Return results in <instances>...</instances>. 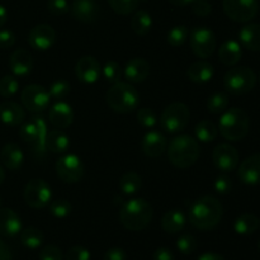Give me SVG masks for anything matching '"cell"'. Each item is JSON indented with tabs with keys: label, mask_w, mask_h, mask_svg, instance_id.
I'll list each match as a JSON object with an SVG mask.
<instances>
[{
	"label": "cell",
	"mask_w": 260,
	"mask_h": 260,
	"mask_svg": "<svg viewBox=\"0 0 260 260\" xmlns=\"http://www.w3.org/2000/svg\"><path fill=\"white\" fill-rule=\"evenodd\" d=\"M223 207L213 196L198 198L189 208V221L198 230H211L220 223Z\"/></svg>",
	"instance_id": "1"
},
{
	"label": "cell",
	"mask_w": 260,
	"mask_h": 260,
	"mask_svg": "<svg viewBox=\"0 0 260 260\" xmlns=\"http://www.w3.org/2000/svg\"><path fill=\"white\" fill-rule=\"evenodd\" d=\"M154 216L151 205L144 198H132L123 203L119 211L121 223L131 231H140L150 225Z\"/></svg>",
	"instance_id": "2"
},
{
	"label": "cell",
	"mask_w": 260,
	"mask_h": 260,
	"mask_svg": "<svg viewBox=\"0 0 260 260\" xmlns=\"http://www.w3.org/2000/svg\"><path fill=\"white\" fill-rule=\"evenodd\" d=\"M200 155V144L189 135H179L174 137L168 149L169 161L179 169H187L194 165Z\"/></svg>",
	"instance_id": "3"
},
{
	"label": "cell",
	"mask_w": 260,
	"mask_h": 260,
	"mask_svg": "<svg viewBox=\"0 0 260 260\" xmlns=\"http://www.w3.org/2000/svg\"><path fill=\"white\" fill-rule=\"evenodd\" d=\"M107 103L117 113H129L137 109L140 94L129 83H114L107 91Z\"/></svg>",
	"instance_id": "4"
},
{
	"label": "cell",
	"mask_w": 260,
	"mask_h": 260,
	"mask_svg": "<svg viewBox=\"0 0 260 260\" xmlns=\"http://www.w3.org/2000/svg\"><path fill=\"white\" fill-rule=\"evenodd\" d=\"M249 126L250 121L248 113L244 109L235 107L223 112L218 123V129L229 141H240L248 135Z\"/></svg>",
	"instance_id": "5"
},
{
	"label": "cell",
	"mask_w": 260,
	"mask_h": 260,
	"mask_svg": "<svg viewBox=\"0 0 260 260\" xmlns=\"http://www.w3.org/2000/svg\"><path fill=\"white\" fill-rule=\"evenodd\" d=\"M256 84V75L250 68L239 66L233 68L225 74L223 85L229 93L234 95H243L250 93Z\"/></svg>",
	"instance_id": "6"
},
{
	"label": "cell",
	"mask_w": 260,
	"mask_h": 260,
	"mask_svg": "<svg viewBox=\"0 0 260 260\" xmlns=\"http://www.w3.org/2000/svg\"><path fill=\"white\" fill-rule=\"evenodd\" d=\"M47 124L43 117L35 116L32 121L23 124L19 129V135L23 141L32 145L33 151L38 157L43 156L46 152V139H47Z\"/></svg>",
	"instance_id": "7"
},
{
	"label": "cell",
	"mask_w": 260,
	"mask_h": 260,
	"mask_svg": "<svg viewBox=\"0 0 260 260\" xmlns=\"http://www.w3.org/2000/svg\"><path fill=\"white\" fill-rule=\"evenodd\" d=\"M189 119V107L182 102H174L165 107L160 117V123L165 131L175 134V132L183 131L187 127Z\"/></svg>",
	"instance_id": "8"
},
{
	"label": "cell",
	"mask_w": 260,
	"mask_h": 260,
	"mask_svg": "<svg viewBox=\"0 0 260 260\" xmlns=\"http://www.w3.org/2000/svg\"><path fill=\"white\" fill-rule=\"evenodd\" d=\"M223 12L236 23H248L259 10L258 0H223Z\"/></svg>",
	"instance_id": "9"
},
{
	"label": "cell",
	"mask_w": 260,
	"mask_h": 260,
	"mask_svg": "<svg viewBox=\"0 0 260 260\" xmlns=\"http://www.w3.org/2000/svg\"><path fill=\"white\" fill-rule=\"evenodd\" d=\"M215 33L206 27H196L190 32V48L200 58H208L216 50Z\"/></svg>",
	"instance_id": "10"
},
{
	"label": "cell",
	"mask_w": 260,
	"mask_h": 260,
	"mask_svg": "<svg viewBox=\"0 0 260 260\" xmlns=\"http://www.w3.org/2000/svg\"><path fill=\"white\" fill-rule=\"evenodd\" d=\"M56 173L63 183L74 184L80 182L84 175V164L80 157L68 154L56 161Z\"/></svg>",
	"instance_id": "11"
},
{
	"label": "cell",
	"mask_w": 260,
	"mask_h": 260,
	"mask_svg": "<svg viewBox=\"0 0 260 260\" xmlns=\"http://www.w3.org/2000/svg\"><path fill=\"white\" fill-rule=\"evenodd\" d=\"M51 95L46 88L37 84L27 85L22 91V103L25 109L33 113H40L48 108Z\"/></svg>",
	"instance_id": "12"
},
{
	"label": "cell",
	"mask_w": 260,
	"mask_h": 260,
	"mask_svg": "<svg viewBox=\"0 0 260 260\" xmlns=\"http://www.w3.org/2000/svg\"><path fill=\"white\" fill-rule=\"evenodd\" d=\"M24 201L32 208H45L51 202V188L43 179H32L27 183L23 193Z\"/></svg>",
	"instance_id": "13"
},
{
	"label": "cell",
	"mask_w": 260,
	"mask_h": 260,
	"mask_svg": "<svg viewBox=\"0 0 260 260\" xmlns=\"http://www.w3.org/2000/svg\"><path fill=\"white\" fill-rule=\"evenodd\" d=\"M213 164L223 173L233 172L239 164V154L234 146L229 144H220L213 149Z\"/></svg>",
	"instance_id": "14"
},
{
	"label": "cell",
	"mask_w": 260,
	"mask_h": 260,
	"mask_svg": "<svg viewBox=\"0 0 260 260\" xmlns=\"http://www.w3.org/2000/svg\"><path fill=\"white\" fill-rule=\"evenodd\" d=\"M56 41V32L51 25L38 24L30 29L28 35V42L32 48L38 51H46L53 46Z\"/></svg>",
	"instance_id": "15"
},
{
	"label": "cell",
	"mask_w": 260,
	"mask_h": 260,
	"mask_svg": "<svg viewBox=\"0 0 260 260\" xmlns=\"http://www.w3.org/2000/svg\"><path fill=\"white\" fill-rule=\"evenodd\" d=\"M101 65L99 61L93 56H84L79 58L75 65V75L81 83L94 84L101 76Z\"/></svg>",
	"instance_id": "16"
},
{
	"label": "cell",
	"mask_w": 260,
	"mask_h": 260,
	"mask_svg": "<svg viewBox=\"0 0 260 260\" xmlns=\"http://www.w3.org/2000/svg\"><path fill=\"white\" fill-rule=\"evenodd\" d=\"M238 177L246 185L260 184V152L246 157L238 169Z\"/></svg>",
	"instance_id": "17"
},
{
	"label": "cell",
	"mask_w": 260,
	"mask_h": 260,
	"mask_svg": "<svg viewBox=\"0 0 260 260\" xmlns=\"http://www.w3.org/2000/svg\"><path fill=\"white\" fill-rule=\"evenodd\" d=\"M70 10L73 17L83 23L95 22L101 13V8L95 0H75Z\"/></svg>",
	"instance_id": "18"
},
{
	"label": "cell",
	"mask_w": 260,
	"mask_h": 260,
	"mask_svg": "<svg viewBox=\"0 0 260 260\" xmlns=\"http://www.w3.org/2000/svg\"><path fill=\"white\" fill-rule=\"evenodd\" d=\"M48 119L50 123L57 129H65L73 123L74 112L70 104L65 103L62 101H58L57 103L51 107L48 112Z\"/></svg>",
	"instance_id": "19"
},
{
	"label": "cell",
	"mask_w": 260,
	"mask_h": 260,
	"mask_svg": "<svg viewBox=\"0 0 260 260\" xmlns=\"http://www.w3.org/2000/svg\"><path fill=\"white\" fill-rule=\"evenodd\" d=\"M25 112L20 104L13 101H5L0 104V121L7 126H19L24 122Z\"/></svg>",
	"instance_id": "20"
},
{
	"label": "cell",
	"mask_w": 260,
	"mask_h": 260,
	"mask_svg": "<svg viewBox=\"0 0 260 260\" xmlns=\"http://www.w3.org/2000/svg\"><path fill=\"white\" fill-rule=\"evenodd\" d=\"M142 151L149 157H159L167 150V139L159 131H149L142 139Z\"/></svg>",
	"instance_id": "21"
},
{
	"label": "cell",
	"mask_w": 260,
	"mask_h": 260,
	"mask_svg": "<svg viewBox=\"0 0 260 260\" xmlns=\"http://www.w3.org/2000/svg\"><path fill=\"white\" fill-rule=\"evenodd\" d=\"M9 68L14 75H28L33 69V58L29 51L23 48L15 50L9 58Z\"/></svg>",
	"instance_id": "22"
},
{
	"label": "cell",
	"mask_w": 260,
	"mask_h": 260,
	"mask_svg": "<svg viewBox=\"0 0 260 260\" xmlns=\"http://www.w3.org/2000/svg\"><path fill=\"white\" fill-rule=\"evenodd\" d=\"M22 230L20 217L12 208H0V235L13 238Z\"/></svg>",
	"instance_id": "23"
},
{
	"label": "cell",
	"mask_w": 260,
	"mask_h": 260,
	"mask_svg": "<svg viewBox=\"0 0 260 260\" xmlns=\"http://www.w3.org/2000/svg\"><path fill=\"white\" fill-rule=\"evenodd\" d=\"M150 75V65L144 58H132L127 62L124 68V76L129 83L140 84L147 79Z\"/></svg>",
	"instance_id": "24"
},
{
	"label": "cell",
	"mask_w": 260,
	"mask_h": 260,
	"mask_svg": "<svg viewBox=\"0 0 260 260\" xmlns=\"http://www.w3.org/2000/svg\"><path fill=\"white\" fill-rule=\"evenodd\" d=\"M0 161L7 169L18 170L24 161V155L17 144H7L0 151Z\"/></svg>",
	"instance_id": "25"
},
{
	"label": "cell",
	"mask_w": 260,
	"mask_h": 260,
	"mask_svg": "<svg viewBox=\"0 0 260 260\" xmlns=\"http://www.w3.org/2000/svg\"><path fill=\"white\" fill-rule=\"evenodd\" d=\"M241 56H243V50H241V46L238 41H226L218 50L220 62L226 66L236 65L241 60Z\"/></svg>",
	"instance_id": "26"
},
{
	"label": "cell",
	"mask_w": 260,
	"mask_h": 260,
	"mask_svg": "<svg viewBox=\"0 0 260 260\" xmlns=\"http://www.w3.org/2000/svg\"><path fill=\"white\" fill-rule=\"evenodd\" d=\"M241 45L250 51H260V24L250 23L241 28L239 32Z\"/></svg>",
	"instance_id": "27"
},
{
	"label": "cell",
	"mask_w": 260,
	"mask_h": 260,
	"mask_svg": "<svg viewBox=\"0 0 260 260\" xmlns=\"http://www.w3.org/2000/svg\"><path fill=\"white\" fill-rule=\"evenodd\" d=\"M70 147V139L61 129H52L47 134L46 139V149L53 154H63Z\"/></svg>",
	"instance_id": "28"
},
{
	"label": "cell",
	"mask_w": 260,
	"mask_h": 260,
	"mask_svg": "<svg viewBox=\"0 0 260 260\" xmlns=\"http://www.w3.org/2000/svg\"><path fill=\"white\" fill-rule=\"evenodd\" d=\"M213 74H215L213 66L208 63L207 61H197L193 65H190L187 71V75L190 79V81L197 84L208 83L212 79Z\"/></svg>",
	"instance_id": "29"
},
{
	"label": "cell",
	"mask_w": 260,
	"mask_h": 260,
	"mask_svg": "<svg viewBox=\"0 0 260 260\" xmlns=\"http://www.w3.org/2000/svg\"><path fill=\"white\" fill-rule=\"evenodd\" d=\"M185 222V216L184 213L180 210H170L162 216L161 226L164 231L169 234H177L184 229Z\"/></svg>",
	"instance_id": "30"
},
{
	"label": "cell",
	"mask_w": 260,
	"mask_h": 260,
	"mask_svg": "<svg viewBox=\"0 0 260 260\" xmlns=\"http://www.w3.org/2000/svg\"><path fill=\"white\" fill-rule=\"evenodd\" d=\"M260 228L258 216L253 213H243L234 222V230L239 235H251Z\"/></svg>",
	"instance_id": "31"
},
{
	"label": "cell",
	"mask_w": 260,
	"mask_h": 260,
	"mask_svg": "<svg viewBox=\"0 0 260 260\" xmlns=\"http://www.w3.org/2000/svg\"><path fill=\"white\" fill-rule=\"evenodd\" d=\"M152 27V18L146 10H139L131 19V28L136 35L145 36L150 32Z\"/></svg>",
	"instance_id": "32"
},
{
	"label": "cell",
	"mask_w": 260,
	"mask_h": 260,
	"mask_svg": "<svg viewBox=\"0 0 260 260\" xmlns=\"http://www.w3.org/2000/svg\"><path fill=\"white\" fill-rule=\"evenodd\" d=\"M141 177L135 172H127L119 180V188L127 196H132L141 189Z\"/></svg>",
	"instance_id": "33"
},
{
	"label": "cell",
	"mask_w": 260,
	"mask_h": 260,
	"mask_svg": "<svg viewBox=\"0 0 260 260\" xmlns=\"http://www.w3.org/2000/svg\"><path fill=\"white\" fill-rule=\"evenodd\" d=\"M196 136H197V140L201 142H212L213 140L217 137L218 129L217 127L215 126V123L211 121H201L198 122L197 126L194 128Z\"/></svg>",
	"instance_id": "34"
},
{
	"label": "cell",
	"mask_w": 260,
	"mask_h": 260,
	"mask_svg": "<svg viewBox=\"0 0 260 260\" xmlns=\"http://www.w3.org/2000/svg\"><path fill=\"white\" fill-rule=\"evenodd\" d=\"M20 241L28 249H37L43 243V233L37 228H27L20 233Z\"/></svg>",
	"instance_id": "35"
},
{
	"label": "cell",
	"mask_w": 260,
	"mask_h": 260,
	"mask_svg": "<svg viewBox=\"0 0 260 260\" xmlns=\"http://www.w3.org/2000/svg\"><path fill=\"white\" fill-rule=\"evenodd\" d=\"M229 107V95L226 93H216L211 95L207 101V108L211 113L220 114L228 109Z\"/></svg>",
	"instance_id": "36"
},
{
	"label": "cell",
	"mask_w": 260,
	"mask_h": 260,
	"mask_svg": "<svg viewBox=\"0 0 260 260\" xmlns=\"http://www.w3.org/2000/svg\"><path fill=\"white\" fill-rule=\"evenodd\" d=\"M189 30L185 25H175L168 32V43L173 47H179L187 41Z\"/></svg>",
	"instance_id": "37"
},
{
	"label": "cell",
	"mask_w": 260,
	"mask_h": 260,
	"mask_svg": "<svg viewBox=\"0 0 260 260\" xmlns=\"http://www.w3.org/2000/svg\"><path fill=\"white\" fill-rule=\"evenodd\" d=\"M109 7L121 15H128L139 7L140 0H108Z\"/></svg>",
	"instance_id": "38"
},
{
	"label": "cell",
	"mask_w": 260,
	"mask_h": 260,
	"mask_svg": "<svg viewBox=\"0 0 260 260\" xmlns=\"http://www.w3.org/2000/svg\"><path fill=\"white\" fill-rule=\"evenodd\" d=\"M19 89V83L13 75H5L0 79V95L4 98H10Z\"/></svg>",
	"instance_id": "39"
},
{
	"label": "cell",
	"mask_w": 260,
	"mask_h": 260,
	"mask_svg": "<svg viewBox=\"0 0 260 260\" xmlns=\"http://www.w3.org/2000/svg\"><path fill=\"white\" fill-rule=\"evenodd\" d=\"M177 248L184 255H189L196 251L197 248V241H196L194 236L190 234H183L178 238L177 240Z\"/></svg>",
	"instance_id": "40"
},
{
	"label": "cell",
	"mask_w": 260,
	"mask_h": 260,
	"mask_svg": "<svg viewBox=\"0 0 260 260\" xmlns=\"http://www.w3.org/2000/svg\"><path fill=\"white\" fill-rule=\"evenodd\" d=\"M50 93L51 98L56 99V101H62L70 93V84L66 80H56L55 83H52V85L50 86Z\"/></svg>",
	"instance_id": "41"
},
{
	"label": "cell",
	"mask_w": 260,
	"mask_h": 260,
	"mask_svg": "<svg viewBox=\"0 0 260 260\" xmlns=\"http://www.w3.org/2000/svg\"><path fill=\"white\" fill-rule=\"evenodd\" d=\"M50 212L56 218H65L70 215L71 212V205L69 201L66 200H56L52 201L50 205Z\"/></svg>",
	"instance_id": "42"
},
{
	"label": "cell",
	"mask_w": 260,
	"mask_h": 260,
	"mask_svg": "<svg viewBox=\"0 0 260 260\" xmlns=\"http://www.w3.org/2000/svg\"><path fill=\"white\" fill-rule=\"evenodd\" d=\"M103 75L106 78V80L109 81V83H118L122 76L121 66L117 62H114V61H109L103 68Z\"/></svg>",
	"instance_id": "43"
},
{
	"label": "cell",
	"mask_w": 260,
	"mask_h": 260,
	"mask_svg": "<svg viewBox=\"0 0 260 260\" xmlns=\"http://www.w3.org/2000/svg\"><path fill=\"white\" fill-rule=\"evenodd\" d=\"M137 121L145 128H152L156 124L157 118L154 111L150 108H140L137 111Z\"/></svg>",
	"instance_id": "44"
},
{
	"label": "cell",
	"mask_w": 260,
	"mask_h": 260,
	"mask_svg": "<svg viewBox=\"0 0 260 260\" xmlns=\"http://www.w3.org/2000/svg\"><path fill=\"white\" fill-rule=\"evenodd\" d=\"M65 260H90V251L80 245L71 246L66 253Z\"/></svg>",
	"instance_id": "45"
},
{
	"label": "cell",
	"mask_w": 260,
	"mask_h": 260,
	"mask_svg": "<svg viewBox=\"0 0 260 260\" xmlns=\"http://www.w3.org/2000/svg\"><path fill=\"white\" fill-rule=\"evenodd\" d=\"M47 8L53 15H63L70 9L68 0H48Z\"/></svg>",
	"instance_id": "46"
},
{
	"label": "cell",
	"mask_w": 260,
	"mask_h": 260,
	"mask_svg": "<svg viewBox=\"0 0 260 260\" xmlns=\"http://www.w3.org/2000/svg\"><path fill=\"white\" fill-rule=\"evenodd\" d=\"M40 260H63V255L57 246L47 245L41 250Z\"/></svg>",
	"instance_id": "47"
},
{
	"label": "cell",
	"mask_w": 260,
	"mask_h": 260,
	"mask_svg": "<svg viewBox=\"0 0 260 260\" xmlns=\"http://www.w3.org/2000/svg\"><path fill=\"white\" fill-rule=\"evenodd\" d=\"M192 10L198 17H207L212 12V7L207 0H193Z\"/></svg>",
	"instance_id": "48"
},
{
	"label": "cell",
	"mask_w": 260,
	"mask_h": 260,
	"mask_svg": "<svg viewBox=\"0 0 260 260\" xmlns=\"http://www.w3.org/2000/svg\"><path fill=\"white\" fill-rule=\"evenodd\" d=\"M215 189L220 194H228L233 189V182L228 175H220L215 180Z\"/></svg>",
	"instance_id": "49"
},
{
	"label": "cell",
	"mask_w": 260,
	"mask_h": 260,
	"mask_svg": "<svg viewBox=\"0 0 260 260\" xmlns=\"http://www.w3.org/2000/svg\"><path fill=\"white\" fill-rule=\"evenodd\" d=\"M15 43V36L12 30L3 29L0 30V48L7 50Z\"/></svg>",
	"instance_id": "50"
},
{
	"label": "cell",
	"mask_w": 260,
	"mask_h": 260,
	"mask_svg": "<svg viewBox=\"0 0 260 260\" xmlns=\"http://www.w3.org/2000/svg\"><path fill=\"white\" fill-rule=\"evenodd\" d=\"M127 255L123 249L112 248L104 255V260H126Z\"/></svg>",
	"instance_id": "51"
},
{
	"label": "cell",
	"mask_w": 260,
	"mask_h": 260,
	"mask_svg": "<svg viewBox=\"0 0 260 260\" xmlns=\"http://www.w3.org/2000/svg\"><path fill=\"white\" fill-rule=\"evenodd\" d=\"M154 260H174V254L168 248H159L154 253Z\"/></svg>",
	"instance_id": "52"
},
{
	"label": "cell",
	"mask_w": 260,
	"mask_h": 260,
	"mask_svg": "<svg viewBox=\"0 0 260 260\" xmlns=\"http://www.w3.org/2000/svg\"><path fill=\"white\" fill-rule=\"evenodd\" d=\"M0 260H12V251L2 239H0Z\"/></svg>",
	"instance_id": "53"
},
{
	"label": "cell",
	"mask_w": 260,
	"mask_h": 260,
	"mask_svg": "<svg viewBox=\"0 0 260 260\" xmlns=\"http://www.w3.org/2000/svg\"><path fill=\"white\" fill-rule=\"evenodd\" d=\"M197 260H225L223 256H221L220 254L216 253H205L200 256Z\"/></svg>",
	"instance_id": "54"
},
{
	"label": "cell",
	"mask_w": 260,
	"mask_h": 260,
	"mask_svg": "<svg viewBox=\"0 0 260 260\" xmlns=\"http://www.w3.org/2000/svg\"><path fill=\"white\" fill-rule=\"evenodd\" d=\"M7 19H8L7 9H5V8L3 7L2 4H0V28H2L3 25L5 24V22H7Z\"/></svg>",
	"instance_id": "55"
},
{
	"label": "cell",
	"mask_w": 260,
	"mask_h": 260,
	"mask_svg": "<svg viewBox=\"0 0 260 260\" xmlns=\"http://www.w3.org/2000/svg\"><path fill=\"white\" fill-rule=\"evenodd\" d=\"M172 4L177 5V7H185V5L190 4V3L193 2V0H169Z\"/></svg>",
	"instance_id": "56"
},
{
	"label": "cell",
	"mask_w": 260,
	"mask_h": 260,
	"mask_svg": "<svg viewBox=\"0 0 260 260\" xmlns=\"http://www.w3.org/2000/svg\"><path fill=\"white\" fill-rule=\"evenodd\" d=\"M4 179H5V173H4V169H3V167L0 165V184H3Z\"/></svg>",
	"instance_id": "57"
},
{
	"label": "cell",
	"mask_w": 260,
	"mask_h": 260,
	"mask_svg": "<svg viewBox=\"0 0 260 260\" xmlns=\"http://www.w3.org/2000/svg\"><path fill=\"white\" fill-rule=\"evenodd\" d=\"M259 250H260V240H259Z\"/></svg>",
	"instance_id": "58"
},
{
	"label": "cell",
	"mask_w": 260,
	"mask_h": 260,
	"mask_svg": "<svg viewBox=\"0 0 260 260\" xmlns=\"http://www.w3.org/2000/svg\"><path fill=\"white\" fill-rule=\"evenodd\" d=\"M259 83H260V74H259Z\"/></svg>",
	"instance_id": "59"
}]
</instances>
